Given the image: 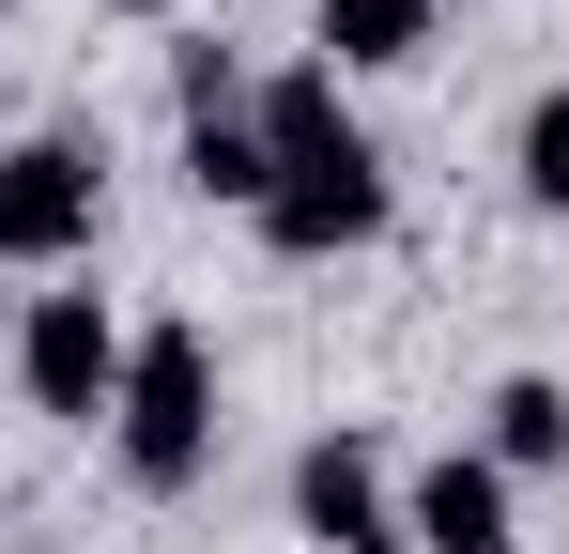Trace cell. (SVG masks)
<instances>
[{
  "mask_svg": "<svg viewBox=\"0 0 569 554\" xmlns=\"http://www.w3.org/2000/svg\"><path fill=\"white\" fill-rule=\"evenodd\" d=\"M247 139H262V247L278 263H355L385 247V139L355 123V92L323 62H278L247 92Z\"/></svg>",
  "mask_w": 569,
  "mask_h": 554,
  "instance_id": "obj_1",
  "label": "cell"
},
{
  "mask_svg": "<svg viewBox=\"0 0 569 554\" xmlns=\"http://www.w3.org/2000/svg\"><path fill=\"white\" fill-rule=\"evenodd\" d=\"M108 447H123V477H139L154 508L200 493V462H216V339H200V324H139V339H123Z\"/></svg>",
  "mask_w": 569,
  "mask_h": 554,
  "instance_id": "obj_2",
  "label": "cell"
},
{
  "mask_svg": "<svg viewBox=\"0 0 569 554\" xmlns=\"http://www.w3.org/2000/svg\"><path fill=\"white\" fill-rule=\"evenodd\" d=\"M93 231H108V155H93V123L0 139V263H16V277H62V263H93Z\"/></svg>",
  "mask_w": 569,
  "mask_h": 554,
  "instance_id": "obj_3",
  "label": "cell"
},
{
  "mask_svg": "<svg viewBox=\"0 0 569 554\" xmlns=\"http://www.w3.org/2000/svg\"><path fill=\"white\" fill-rule=\"evenodd\" d=\"M16 400L62 416V432H93L108 400H123V324H108V293H31V308H16Z\"/></svg>",
  "mask_w": 569,
  "mask_h": 554,
  "instance_id": "obj_4",
  "label": "cell"
},
{
  "mask_svg": "<svg viewBox=\"0 0 569 554\" xmlns=\"http://www.w3.org/2000/svg\"><path fill=\"white\" fill-rule=\"evenodd\" d=\"M292 540H308V554L400 540V524H385V447H370V432H308V447H292Z\"/></svg>",
  "mask_w": 569,
  "mask_h": 554,
  "instance_id": "obj_5",
  "label": "cell"
},
{
  "mask_svg": "<svg viewBox=\"0 0 569 554\" xmlns=\"http://www.w3.org/2000/svg\"><path fill=\"white\" fill-rule=\"evenodd\" d=\"M400 554H523V540H508V477H492L477 447L416 462V493H400Z\"/></svg>",
  "mask_w": 569,
  "mask_h": 554,
  "instance_id": "obj_6",
  "label": "cell"
},
{
  "mask_svg": "<svg viewBox=\"0 0 569 554\" xmlns=\"http://www.w3.org/2000/svg\"><path fill=\"white\" fill-rule=\"evenodd\" d=\"M323 31V78H385V62H431V0H308Z\"/></svg>",
  "mask_w": 569,
  "mask_h": 554,
  "instance_id": "obj_7",
  "label": "cell"
},
{
  "mask_svg": "<svg viewBox=\"0 0 569 554\" xmlns=\"http://www.w3.org/2000/svg\"><path fill=\"white\" fill-rule=\"evenodd\" d=\"M477 462H492V477H555V462H569V385H555V369H508V385H492Z\"/></svg>",
  "mask_w": 569,
  "mask_h": 554,
  "instance_id": "obj_8",
  "label": "cell"
},
{
  "mask_svg": "<svg viewBox=\"0 0 569 554\" xmlns=\"http://www.w3.org/2000/svg\"><path fill=\"white\" fill-rule=\"evenodd\" d=\"M508 185H523V216H569V78L508 123Z\"/></svg>",
  "mask_w": 569,
  "mask_h": 554,
  "instance_id": "obj_9",
  "label": "cell"
},
{
  "mask_svg": "<svg viewBox=\"0 0 569 554\" xmlns=\"http://www.w3.org/2000/svg\"><path fill=\"white\" fill-rule=\"evenodd\" d=\"M186 185L231 200V216H262V139H247V108H231V123H186Z\"/></svg>",
  "mask_w": 569,
  "mask_h": 554,
  "instance_id": "obj_10",
  "label": "cell"
},
{
  "mask_svg": "<svg viewBox=\"0 0 569 554\" xmlns=\"http://www.w3.org/2000/svg\"><path fill=\"white\" fill-rule=\"evenodd\" d=\"M170 108H186V123H231V108H247V62H231V47H170Z\"/></svg>",
  "mask_w": 569,
  "mask_h": 554,
  "instance_id": "obj_11",
  "label": "cell"
},
{
  "mask_svg": "<svg viewBox=\"0 0 569 554\" xmlns=\"http://www.w3.org/2000/svg\"><path fill=\"white\" fill-rule=\"evenodd\" d=\"M108 16H186V0H108Z\"/></svg>",
  "mask_w": 569,
  "mask_h": 554,
  "instance_id": "obj_12",
  "label": "cell"
},
{
  "mask_svg": "<svg viewBox=\"0 0 569 554\" xmlns=\"http://www.w3.org/2000/svg\"><path fill=\"white\" fill-rule=\"evenodd\" d=\"M355 554H400V540H355Z\"/></svg>",
  "mask_w": 569,
  "mask_h": 554,
  "instance_id": "obj_13",
  "label": "cell"
}]
</instances>
